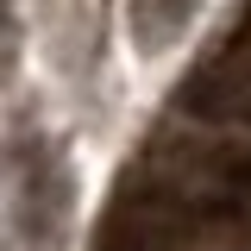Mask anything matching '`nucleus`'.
<instances>
[{
    "instance_id": "1",
    "label": "nucleus",
    "mask_w": 251,
    "mask_h": 251,
    "mask_svg": "<svg viewBox=\"0 0 251 251\" xmlns=\"http://www.w3.org/2000/svg\"><path fill=\"white\" fill-rule=\"evenodd\" d=\"M201 120H239L251 126V25H239V38L220 50L182 94Z\"/></svg>"
},
{
    "instance_id": "2",
    "label": "nucleus",
    "mask_w": 251,
    "mask_h": 251,
    "mask_svg": "<svg viewBox=\"0 0 251 251\" xmlns=\"http://www.w3.org/2000/svg\"><path fill=\"white\" fill-rule=\"evenodd\" d=\"M188 13H195V0H145V6H138V31H145L151 44H163Z\"/></svg>"
}]
</instances>
